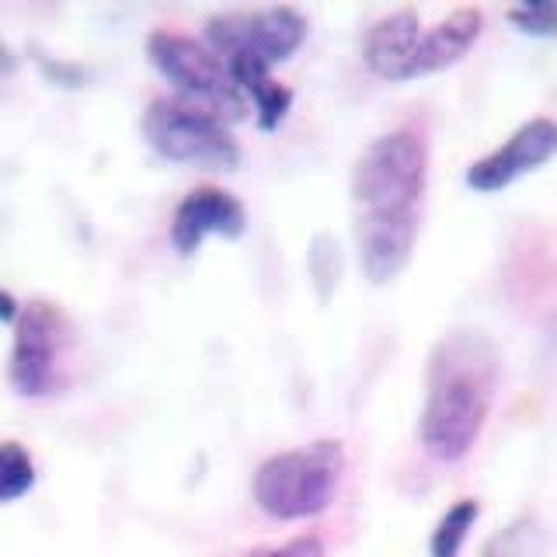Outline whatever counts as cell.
Instances as JSON below:
<instances>
[{"label":"cell","instance_id":"cell-1","mask_svg":"<svg viewBox=\"0 0 557 557\" xmlns=\"http://www.w3.org/2000/svg\"><path fill=\"white\" fill-rule=\"evenodd\" d=\"M498 345L478 327H453L435 342L425 370V405L418 443L443 463L474 449L498 391Z\"/></svg>","mask_w":557,"mask_h":557},{"label":"cell","instance_id":"cell-2","mask_svg":"<svg viewBox=\"0 0 557 557\" xmlns=\"http://www.w3.org/2000/svg\"><path fill=\"white\" fill-rule=\"evenodd\" d=\"M429 178L425 139L411 129H391L362 147L352 164L356 223H422Z\"/></svg>","mask_w":557,"mask_h":557},{"label":"cell","instance_id":"cell-3","mask_svg":"<svg viewBox=\"0 0 557 557\" xmlns=\"http://www.w3.org/2000/svg\"><path fill=\"white\" fill-rule=\"evenodd\" d=\"M342 474L345 446L338 440H318L300 449H283L261 463L251 478V498L278 522L310 519L335 502Z\"/></svg>","mask_w":557,"mask_h":557},{"label":"cell","instance_id":"cell-4","mask_svg":"<svg viewBox=\"0 0 557 557\" xmlns=\"http://www.w3.org/2000/svg\"><path fill=\"white\" fill-rule=\"evenodd\" d=\"M147 57L161 70V77L174 84L178 98L199 104L223 122L248 115V98L237 87L231 66L202 39H191L182 32H153L147 39Z\"/></svg>","mask_w":557,"mask_h":557},{"label":"cell","instance_id":"cell-5","mask_svg":"<svg viewBox=\"0 0 557 557\" xmlns=\"http://www.w3.org/2000/svg\"><path fill=\"white\" fill-rule=\"evenodd\" d=\"M147 147L174 164H196L213 171H234L240 164V147L226 122L199 109L178 95L153 98L139 119Z\"/></svg>","mask_w":557,"mask_h":557},{"label":"cell","instance_id":"cell-6","mask_svg":"<svg viewBox=\"0 0 557 557\" xmlns=\"http://www.w3.org/2000/svg\"><path fill=\"white\" fill-rule=\"evenodd\" d=\"M307 39V17L296 8L220 11L206 22V46H213L226 66L272 70L286 63Z\"/></svg>","mask_w":557,"mask_h":557},{"label":"cell","instance_id":"cell-7","mask_svg":"<svg viewBox=\"0 0 557 557\" xmlns=\"http://www.w3.org/2000/svg\"><path fill=\"white\" fill-rule=\"evenodd\" d=\"M63 335H66L63 313L52 304L35 300L17 310L8 373L14 391L22 397H46L57 387Z\"/></svg>","mask_w":557,"mask_h":557},{"label":"cell","instance_id":"cell-8","mask_svg":"<svg viewBox=\"0 0 557 557\" xmlns=\"http://www.w3.org/2000/svg\"><path fill=\"white\" fill-rule=\"evenodd\" d=\"M554 153H557V122L547 115L530 119V122H522L502 147H495L487 157H481V161L467 168V185L474 191H484V196H492V191H502L512 182H519L522 174L547 164Z\"/></svg>","mask_w":557,"mask_h":557},{"label":"cell","instance_id":"cell-9","mask_svg":"<svg viewBox=\"0 0 557 557\" xmlns=\"http://www.w3.org/2000/svg\"><path fill=\"white\" fill-rule=\"evenodd\" d=\"M248 226V209L237 196L216 185H199L178 202L171 216V244L178 255H196L209 237H240Z\"/></svg>","mask_w":557,"mask_h":557},{"label":"cell","instance_id":"cell-10","mask_svg":"<svg viewBox=\"0 0 557 557\" xmlns=\"http://www.w3.org/2000/svg\"><path fill=\"white\" fill-rule=\"evenodd\" d=\"M422 22L414 11H394L366 32L362 60L383 81H414V57L422 42Z\"/></svg>","mask_w":557,"mask_h":557},{"label":"cell","instance_id":"cell-11","mask_svg":"<svg viewBox=\"0 0 557 557\" xmlns=\"http://www.w3.org/2000/svg\"><path fill=\"white\" fill-rule=\"evenodd\" d=\"M481 28H484V14L478 8H457V11H449L443 22L425 28L422 42H418V57H414V77H425V74H435V70L460 63L470 52V46L478 42Z\"/></svg>","mask_w":557,"mask_h":557},{"label":"cell","instance_id":"cell-12","mask_svg":"<svg viewBox=\"0 0 557 557\" xmlns=\"http://www.w3.org/2000/svg\"><path fill=\"white\" fill-rule=\"evenodd\" d=\"M231 74L237 87L248 98V104L258 109V126L261 129H275L278 122L289 115L293 91L286 84H278L272 77V70H258V66H231Z\"/></svg>","mask_w":557,"mask_h":557},{"label":"cell","instance_id":"cell-13","mask_svg":"<svg viewBox=\"0 0 557 557\" xmlns=\"http://www.w3.org/2000/svg\"><path fill=\"white\" fill-rule=\"evenodd\" d=\"M478 516H481V505L474 498H460L457 505H449L446 516L435 522V530H432L429 557H460Z\"/></svg>","mask_w":557,"mask_h":557},{"label":"cell","instance_id":"cell-14","mask_svg":"<svg viewBox=\"0 0 557 557\" xmlns=\"http://www.w3.org/2000/svg\"><path fill=\"white\" fill-rule=\"evenodd\" d=\"M484 557H544V530L536 516H516L484 544Z\"/></svg>","mask_w":557,"mask_h":557},{"label":"cell","instance_id":"cell-15","mask_svg":"<svg viewBox=\"0 0 557 557\" xmlns=\"http://www.w3.org/2000/svg\"><path fill=\"white\" fill-rule=\"evenodd\" d=\"M35 463L22 443H0V505L17 502L32 492Z\"/></svg>","mask_w":557,"mask_h":557},{"label":"cell","instance_id":"cell-16","mask_svg":"<svg viewBox=\"0 0 557 557\" xmlns=\"http://www.w3.org/2000/svg\"><path fill=\"white\" fill-rule=\"evenodd\" d=\"M509 22L527 35L550 39V35H557V4L554 0H536V4L509 8Z\"/></svg>","mask_w":557,"mask_h":557},{"label":"cell","instance_id":"cell-17","mask_svg":"<svg viewBox=\"0 0 557 557\" xmlns=\"http://www.w3.org/2000/svg\"><path fill=\"white\" fill-rule=\"evenodd\" d=\"M244 557H327V554H324V544L318 536H296V540H289V544L261 547V550H251Z\"/></svg>","mask_w":557,"mask_h":557},{"label":"cell","instance_id":"cell-18","mask_svg":"<svg viewBox=\"0 0 557 557\" xmlns=\"http://www.w3.org/2000/svg\"><path fill=\"white\" fill-rule=\"evenodd\" d=\"M0 321H17V304L14 296L0 289Z\"/></svg>","mask_w":557,"mask_h":557}]
</instances>
